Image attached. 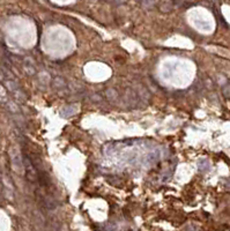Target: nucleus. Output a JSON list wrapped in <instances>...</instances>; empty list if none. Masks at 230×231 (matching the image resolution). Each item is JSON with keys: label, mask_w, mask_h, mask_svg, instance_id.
I'll list each match as a JSON object with an SVG mask.
<instances>
[{"label": "nucleus", "mask_w": 230, "mask_h": 231, "mask_svg": "<svg viewBox=\"0 0 230 231\" xmlns=\"http://www.w3.org/2000/svg\"><path fill=\"white\" fill-rule=\"evenodd\" d=\"M38 79H40V81L43 82V83H48V82L50 81V76H49L48 73H40Z\"/></svg>", "instance_id": "6e6552de"}, {"label": "nucleus", "mask_w": 230, "mask_h": 231, "mask_svg": "<svg viewBox=\"0 0 230 231\" xmlns=\"http://www.w3.org/2000/svg\"><path fill=\"white\" fill-rule=\"evenodd\" d=\"M23 71H25V73L28 74V75H34V74H36L35 66H27V65H23Z\"/></svg>", "instance_id": "423d86ee"}, {"label": "nucleus", "mask_w": 230, "mask_h": 231, "mask_svg": "<svg viewBox=\"0 0 230 231\" xmlns=\"http://www.w3.org/2000/svg\"><path fill=\"white\" fill-rule=\"evenodd\" d=\"M51 84H52V87H53L54 89H57V90H65L67 88V83L65 81V79L61 78V76H56V78H53L52 81H51Z\"/></svg>", "instance_id": "7ed1b4c3"}, {"label": "nucleus", "mask_w": 230, "mask_h": 231, "mask_svg": "<svg viewBox=\"0 0 230 231\" xmlns=\"http://www.w3.org/2000/svg\"><path fill=\"white\" fill-rule=\"evenodd\" d=\"M116 230V225L115 224H107L105 227H104V231H115Z\"/></svg>", "instance_id": "9d476101"}, {"label": "nucleus", "mask_w": 230, "mask_h": 231, "mask_svg": "<svg viewBox=\"0 0 230 231\" xmlns=\"http://www.w3.org/2000/svg\"><path fill=\"white\" fill-rule=\"evenodd\" d=\"M222 94L226 98H230V84L227 83L222 87Z\"/></svg>", "instance_id": "0eeeda50"}, {"label": "nucleus", "mask_w": 230, "mask_h": 231, "mask_svg": "<svg viewBox=\"0 0 230 231\" xmlns=\"http://www.w3.org/2000/svg\"><path fill=\"white\" fill-rule=\"evenodd\" d=\"M23 162H25V171H26L27 179L31 183H36L37 179H38V175H37V171H36L32 162L28 158L27 156L23 157Z\"/></svg>", "instance_id": "f257e3e1"}, {"label": "nucleus", "mask_w": 230, "mask_h": 231, "mask_svg": "<svg viewBox=\"0 0 230 231\" xmlns=\"http://www.w3.org/2000/svg\"><path fill=\"white\" fill-rule=\"evenodd\" d=\"M171 9H172L171 2H163V4H161V11L162 12H169Z\"/></svg>", "instance_id": "1a4fd4ad"}, {"label": "nucleus", "mask_w": 230, "mask_h": 231, "mask_svg": "<svg viewBox=\"0 0 230 231\" xmlns=\"http://www.w3.org/2000/svg\"><path fill=\"white\" fill-rule=\"evenodd\" d=\"M78 111H79V105L78 104L67 105V107H64L63 109L60 110V116L64 117V118H68L71 116H74Z\"/></svg>", "instance_id": "f03ea898"}, {"label": "nucleus", "mask_w": 230, "mask_h": 231, "mask_svg": "<svg viewBox=\"0 0 230 231\" xmlns=\"http://www.w3.org/2000/svg\"><path fill=\"white\" fill-rule=\"evenodd\" d=\"M6 107H7V109L9 110L12 113H15V114H20V108L17 107V104H15V102H12V101H7V102H6Z\"/></svg>", "instance_id": "39448f33"}, {"label": "nucleus", "mask_w": 230, "mask_h": 231, "mask_svg": "<svg viewBox=\"0 0 230 231\" xmlns=\"http://www.w3.org/2000/svg\"><path fill=\"white\" fill-rule=\"evenodd\" d=\"M105 96H107L108 101H110V102H116V101H117V98H118V93H117V90H116V89H113V88H109L108 90L105 91Z\"/></svg>", "instance_id": "20e7f679"}]
</instances>
